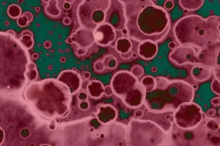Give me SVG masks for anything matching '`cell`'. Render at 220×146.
Returning a JSON list of instances; mask_svg holds the SVG:
<instances>
[{
	"mask_svg": "<svg viewBox=\"0 0 220 146\" xmlns=\"http://www.w3.org/2000/svg\"><path fill=\"white\" fill-rule=\"evenodd\" d=\"M124 13L125 28L129 40L142 42L162 41L170 28L169 14L151 0L120 1Z\"/></svg>",
	"mask_w": 220,
	"mask_h": 146,
	"instance_id": "obj_1",
	"label": "cell"
},
{
	"mask_svg": "<svg viewBox=\"0 0 220 146\" xmlns=\"http://www.w3.org/2000/svg\"><path fill=\"white\" fill-rule=\"evenodd\" d=\"M30 62L28 50L16 36L0 32V95L17 96L27 83L24 73Z\"/></svg>",
	"mask_w": 220,
	"mask_h": 146,
	"instance_id": "obj_2",
	"label": "cell"
},
{
	"mask_svg": "<svg viewBox=\"0 0 220 146\" xmlns=\"http://www.w3.org/2000/svg\"><path fill=\"white\" fill-rule=\"evenodd\" d=\"M23 94L37 114L49 120L65 115L72 100L68 88L55 78L29 83Z\"/></svg>",
	"mask_w": 220,
	"mask_h": 146,
	"instance_id": "obj_3",
	"label": "cell"
},
{
	"mask_svg": "<svg viewBox=\"0 0 220 146\" xmlns=\"http://www.w3.org/2000/svg\"><path fill=\"white\" fill-rule=\"evenodd\" d=\"M220 18L212 15L206 18L197 15L184 16L176 22L173 34L178 44L203 50L219 42Z\"/></svg>",
	"mask_w": 220,
	"mask_h": 146,
	"instance_id": "obj_4",
	"label": "cell"
},
{
	"mask_svg": "<svg viewBox=\"0 0 220 146\" xmlns=\"http://www.w3.org/2000/svg\"><path fill=\"white\" fill-rule=\"evenodd\" d=\"M156 87L145 94L144 104L150 113L160 114L175 111L183 103L192 102L195 89L188 82L169 80L164 77L155 78Z\"/></svg>",
	"mask_w": 220,
	"mask_h": 146,
	"instance_id": "obj_5",
	"label": "cell"
},
{
	"mask_svg": "<svg viewBox=\"0 0 220 146\" xmlns=\"http://www.w3.org/2000/svg\"><path fill=\"white\" fill-rule=\"evenodd\" d=\"M110 86L114 94L128 108L134 109L143 105L146 92L131 72L122 70L115 73L112 78Z\"/></svg>",
	"mask_w": 220,
	"mask_h": 146,
	"instance_id": "obj_6",
	"label": "cell"
},
{
	"mask_svg": "<svg viewBox=\"0 0 220 146\" xmlns=\"http://www.w3.org/2000/svg\"><path fill=\"white\" fill-rule=\"evenodd\" d=\"M112 4L111 0H83L77 7V18L82 28L93 31L106 23L107 13Z\"/></svg>",
	"mask_w": 220,
	"mask_h": 146,
	"instance_id": "obj_7",
	"label": "cell"
},
{
	"mask_svg": "<svg viewBox=\"0 0 220 146\" xmlns=\"http://www.w3.org/2000/svg\"><path fill=\"white\" fill-rule=\"evenodd\" d=\"M174 121L182 129H195L203 120V110L196 103H183L174 111Z\"/></svg>",
	"mask_w": 220,
	"mask_h": 146,
	"instance_id": "obj_8",
	"label": "cell"
},
{
	"mask_svg": "<svg viewBox=\"0 0 220 146\" xmlns=\"http://www.w3.org/2000/svg\"><path fill=\"white\" fill-rule=\"evenodd\" d=\"M197 56L195 48L191 46L182 45L176 47L169 55L172 63L177 66L197 64Z\"/></svg>",
	"mask_w": 220,
	"mask_h": 146,
	"instance_id": "obj_9",
	"label": "cell"
},
{
	"mask_svg": "<svg viewBox=\"0 0 220 146\" xmlns=\"http://www.w3.org/2000/svg\"><path fill=\"white\" fill-rule=\"evenodd\" d=\"M95 42L101 46H107L116 39V31L111 24L104 23L98 26L93 31Z\"/></svg>",
	"mask_w": 220,
	"mask_h": 146,
	"instance_id": "obj_10",
	"label": "cell"
},
{
	"mask_svg": "<svg viewBox=\"0 0 220 146\" xmlns=\"http://www.w3.org/2000/svg\"><path fill=\"white\" fill-rule=\"evenodd\" d=\"M57 80L68 88L71 95L76 94L82 87V79L79 73L71 70L61 72Z\"/></svg>",
	"mask_w": 220,
	"mask_h": 146,
	"instance_id": "obj_11",
	"label": "cell"
},
{
	"mask_svg": "<svg viewBox=\"0 0 220 146\" xmlns=\"http://www.w3.org/2000/svg\"><path fill=\"white\" fill-rule=\"evenodd\" d=\"M73 43H76L79 48L88 49L90 48L95 42L94 36L92 31L85 29L84 28H80L70 36Z\"/></svg>",
	"mask_w": 220,
	"mask_h": 146,
	"instance_id": "obj_12",
	"label": "cell"
},
{
	"mask_svg": "<svg viewBox=\"0 0 220 146\" xmlns=\"http://www.w3.org/2000/svg\"><path fill=\"white\" fill-rule=\"evenodd\" d=\"M106 23L111 24L113 28L116 30L121 31L125 27V19H124V13L122 5L119 6L116 4L114 3V6H112L109 9L107 13V18Z\"/></svg>",
	"mask_w": 220,
	"mask_h": 146,
	"instance_id": "obj_13",
	"label": "cell"
},
{
	"mask_svg": "<svg viewBox=\"0 0 220 146\" xmlns=\"http://www.w3.org/2000/svg\"><path fill=\"white\" fill-rule=\"evenodd\" d=\"M118 116L116 109L110 105H104L98 108L96 117L100 123L107 124L115 121Z\"/></svg>",
	"mask_w": 220,
	"mask_h": 146,
	"instance_id": "obj_14",
	"label": "cell"
},
{
	"mask_svg": "<svg viewBox=\"0 0 220 146\" xmlns=\"http://www.w3.org/2000/svg\"><path fill=\"white\" fill-rule=\"evenodd\" d=\"M158 50L157 43L150 40L142 42L138 46V55L144 60L153 59L158 53Z\"/></svg>",
	"mask_w": 220,
	"mask_h": 146,
	"instance_id": "obj_15",
	"label": "cell"
},
{
	"mask_svg": "<svg viewBox=\"0 0 220 146\" xmlns=\"http://www.w3.org/2000/svg\"><path fill=\"white\" fill-rule=\"evenodd\" d=\"M191 75L197 82H203L208 80L211 76V70L206 66L195 65L192 68Z\"/></svg>",
	"mask_w": 220,
	"mask_h": 146,
	"instance_id": "obj_16",
	"label": "cell"
},
{
	"mask_svg": "<svg viewBox=\"0 0 220 146\" xmlns=\"http://www.w3.org/2000/svg\"><path fill=\"white\" fill-rule=\"evenodd\" d=\"M88 95L94 100H98L104 94V87L99 80H92L86 88Z\"/></svg>",
	"mask_w": 220,
	"mask_h": 146,
	"instance_id": "obj_17",
	"label": "cell"
},
{
	"mask_svg": "<svg viewBox=\"0 0 220 146\" xmlns=\"http://www.w3.org/2000/svg\"><path fill=\"white\" fill-rule=\"evenodd\" d=\"M45 13L51 18H57L61 15L62 10L59 5V2L57 0H50L47 1L46 5L44 6Z\"/></svg>",
	"mask_w": 220,
	"mask_h": 146,
	"instance_id": "obj_18",
	"label": "cell"
},
{
	"mask_svg": "<svg viewBox=\"0 0 220 146\" xmlns=\"http://www.w3.org/2000/svg\"><path fill=\"white\" fill-rule=\"evenodd\" d=\"M132 46V42L129 39L126 37H120L116 40L114 48L118 53L120 54H123L131 50Z\"/></svg>",
	"mask_w": 220,
	"mask_h": 146,
	"instance_id": "obj_19",
	"label": "cell"
},
{
	"mask_svg": "<svg viewBox=\"0 0 220 146\" xmlns=\"http://www.w3.org/2000/svg\"><path fill=\"white\" fill-rule=\"evenodd\" d=\"M179 5L182 8L187 11H194L202 7L204 5V0H180Z\"/></svg>",
	"mask_w": 220,
	"mask_h": 146,
	"instance_id": "obj_20",
	"label": "cell"
},
{
	"mask_svg": "<svg viewBox=\"0 0 220 146\" xmlns=\"http://www.w3.org/2000/svg\"><path fill=\"white\" fill-rule=\"evenodd\" d=\"M26 80L27 82H34L37 80L38 76V72H37V66L35 64L32 62H29L26 65V71L24 73Z\"/></svg>",
	"mask_w": 220,
	"mask_h": 146,
	"instance_id": "obj_21",
	"label": "cell"
},
{
	"mask_svg": "<svg viewBox=\"0 0 220 146\" xmlns=\"http://www.w3.org/2000/svg\"><path fill=\"white\" fill-rule=\"evenodd\" d=\"M140 83L144 88L146 93L152 91L156 87V80L153 76L150 75L144 76Z\"/></svg>",
	"mask_w": 220,
	"mask_h": 146,
	"instance_id": "obj_22",
	"label": "cell"
},
{
	"mask_svg": "<svg viewBox=\"0 0 220 146\" xmlns=\"http://www.w3.org/2000/svg\"><path fill=\"white\" fill-rule=\"evenodd\" d=\"M7 15L11 19H18L21 16V8L16 4H12L7 8Z\"/></svg>",
	"mask_w": 220,
	"mask_h": 146,
	"instance_id": "obj_23",
	"label": "cell"
},
{
	"mask_svg": "<svg viewBox=\"0 0 220 146\" xmlns=\"http://www.w3.org/2000/svg\"><path fill=\"white\" fill-rule=\"evenodd\" d=\"M103 62L106 66V68L110 69V70H114L118 66V61H117L116 58L112 55H108L104 57Z\"/></svg>",
	"mask_w": 220,
	"mask_h": 146,
	"instance_id": "obj_24",
	"label": "cell"
},
{
	"mask_svg": "<svg viewBox=\"0 0 220 146\" xmlns=\"http://www.w3.org/2000/svg\"><path fill=\"white\" fill-rule=\"evenodd\" d=\"M19 41L22 43V45L25 47L27 50L32 49L34 46L33 36L31 35H21V37L19 39Z\"/></svg>",
	"mask_w": 220,
	"mask_h": 146,
	"instance_id": "obj_25",
	"label": "cell"
},
{
	"mask_svg": "<svg viewBox=\"0 0 220 146\" xmlns=\"http://www.w3.org/2000/svg\"><path fill=\"white\" fill-rule=\"evenodd\" d=\"M131 73L134 76L137 78L139 77L142 76L143 74H144V69L140 65H135L131 69Z\"/></svg>",
	"mask_w": 220,
	"mask_h": 146,
	"instance_id": "obj_26",
	"label": "cell"
},
{
	"mask_svg": "<svg viewBox=\"0 0 220 146\" xmlns=\"http://www.w3.org/2000/svg\"><path fill=\"white\" fill-rule=\"evenodd\" d=\"M211 91L215 94L219 96L220 95V83L219 80L214 78L211 82Z\"/></svg>",
	"mask_w": 220,
	"mask_h": 146,
	"instance_id": "obj_27",
	"label": "cell"
},
{
	"mask_svg": "<svg viewBox=\"0 0 220 146\" xmlns=\"http://www.w3.org/2000/svg\"><path fill=\"white\" fill-rule=\"evenodd\" d=\"M206 126L208 129H210L217 130L219 128V122L217 120L211 119L208 121H207Z\"/></svg>",
	"mask_w": 220,
	"mask_h": 146,
	"instance_id": "obj_28",
	"label": "cell"
},
{
	"mask_svg": "<svg viewBox=\"0 0 220 146\" xmlns=\"http://www.w3.org/2000/svg\"><path fill=\"white\" fill-rule=\"evenodd\" d=\"M93 68L96 70V72H103L104 70H106V66L104 65L103 61H97L96 63L93 65Z\"/></svg>",
	"mask_w": 220,
	"mask_h": 146,
	"instance_id": "obj_29",
	"label": "cell"
},
{
	"mask_svg": "<svg viewBox=\"0 0 220 146\" xmlns=\"http://www.w3.org/2000/svg\"><path fill=\"white\" fill-rule=\"evenodd\" d=\"M31 130L28 127H23L20 131V136L23 139H27L30 137Z\"/></svg>",
	"mask_w": 220,
	"mask_h": 146,
	"instance_id": "obj_30",
	"label": "cell"
},
{
	"mask_svg": "<svg viewBox=\"0 0 220 146\" xmlns=\"http://www.w3.org/2000/svg\"><path fill=\"white\" fill-rule=\"evenodd\" d=\"M17 23H18V25L20 27H25L28 25L29 23V22L28 19H27L25 16L21 15V16L19 17V18L17 19Z\"/></svg>",
	"mask_w": 220,
	"mask_h": 146,
	"instance_id": "obj_31",
	"label": "cell"
},
{
	"mask_svg": "<svg viewBox=\"0 0 220 146\" xmlns=\"http://www.w3.org/2000/svg\"><path fill=\"white\" fill-rule=\"evenodd\" d=\"M79 107L82 110H88L90 108V102L87 100L85 101H81L79 104Z\"/></svg>",
	"mask_w": 220,
	"mask_h": 146,
	"instance_id": "obj_32",
	"label": "cell"
},
{
	"mask_svg": "<svg viewBox=\"0 0 220 146\" xmlns=\"http://www.w3.org/2000/svg\"><path fill=\"white\" fill-rule=\"evenodd\" d=\"M77 98L80 101H85V100L88 99V94L86 92H84V91H81L78 94Z\"/></svg>",
	"mask_w": 220,
	"mask_h": 146,
	"instance_id": "obj_33",
	"label": "cell"
},
{
	"mask_svg": "<svg viewBox=\"0 0 220 146\" xmlns=\"http://www.w3.org/2000/svg\"><path fill=\"white\" fill-rule=\"evenodd\" d=\"M220 66L219 65H217V66L213 69V73L214 76H215L216 79L219 80V76H220Z\"/></svg>",
	"mask_w": 220,
	"mask_h": 146,
	"instance_id": "obj_34",
	"label": "cell"
},
{
	"mask_svg": "<svg viewBox=\"0 0 220 146\" xmlns=\"http://www.w3.org/2000/svg\"><path fill=\"white\" fill-rule=\"evenodd\" d=\"M88 52V49H84V48H78L77 50H76V54L78 56H84Z\"/></svg>",
	"mask_w": 220,
	"mask_h": 146,
	"instance_id": "obj_35",
	"label": "cell"
},
{
	"mask_svg": "<svg viewBox=\"0 0 220 146\" xmlns=\"http://www.w3.org/2000/svg\"><path fill=\"white\" fill-rule=\"evenodd\" d=\"M164 6L165 9L167 10H171L173 7H174V3L172 0H167L164 4Z\"/></svg>",
	"mask_w": 220,
	"mask_h": 146,
	"instance_id": "obj_36",
	"label": "cell"
},
{
	"mask_svg": "<svg viewBox=\"0 0 220 146\" xmlns=\"http://www.w3.org/2000/svg\"><path fill=\"white\" fill-rule=\"evenodd\" d=\"M104 94L108 96H112V94H114L112 89V87L110 86H106L104 88Z\"/></svg>",
	"mask_w": 220,
	"mask_h": 146,
	"instance_id": "obj_37",
	"label": "cell"
},
{
	"mask_svg": "<svg viewBox=\"0 0 220 146\" xmlns=\"http://www.w3.org/2000/svg\"><path fill=\"white\" fill-rule=\"evenodd\" d=\"M132 54H133V52L131 51V50H130V51L128 52V53H123V54H120V57L123 58V59H129V58H131V57H132Z\"/></svg>",
	"mask_w": 220,
	"mask_h": 146,
	"instance_id": "obj_38",
	"label": "cell"
},
{
	"mask_svg": "<svg viewBox=\"0 0 220 146\" xmlns=\"http://www.w3.org/2000/svg\"><path fill=\"white\" fill-rule=\"evenodd\" d=\"M47 127L50 131H54V130L56 129V128H57V125H56L55 122L53 121H51L50 123H48Z\"/></svg>",
	"mask_w": 220,
	"mask_h": 146,
	"instance_id": "obj_39",
	"label": "cell"
},
{
	"mask_svg": "<svg viewBox=\"0 0 220 146\" xmlns=\"http://www.w3.org/2000/svg\"><path fill=\"white\" fill-rule=\"evenodd\" d=\"M22 15L25 16L26 18L28 19V21H29V23H30V22H32V19H33V15L30 12H25V13H24L22 14Z\"/></svg>",
	"mask_w": 220,
	"mask_h": 146,
	"instance_id": "obj_40",
	"label": "cell"
},
{
	"mask_svg": "<svg viewBox=\"0 0 220 146\" xmlns=\"http://www.w3.org/2000/svg\"><path fill=\"white\" fill-rule=\"evenodd\" d=\"M211 104L216 107H219L220 105V98L219 97H215L211 100Z\"/></svg>",
	"mask_w": 220,
	"mask_h": 146,
	"instance_id": "obj_41",
	"label": "cell"
},
{
	"mask_svg": "<svg viewBox=\"0 0 220 146\" xmlns=\"http://www.w3.org/2000/svg\"><path fill=\"white\" fill-rule=\"evenodd\" d=\"M134 115L136 118H141L143 115V111L141 110H137L134 113Z\"/></svg>",
	"mask_w": 220,
	"mask_h": 146,
	"instance_id": "obj_42",
	"label": "cell"
},
{
	"mask_svg": "<svg viewBox=\"0 0 220 146\" xmlns=\"http://www.w3.org/2000/svg\"><path fill=\"white\" fill-rule=\"evenodd\" d=\"M216 113H217V111H216L214 109H210L208 110V115L211 117L214 116L216 115Z\"/></svg>",
	"mask_w": 220,
	"mask_h": 146,
	"instance_id": "obj_43",
	"label": "cell"
},
{
	"mask_svg": "<svg viewBox=\"0 0 220 146\" xmlns=\"http://www.w3.org/2000/svg\"><path fill=\"white\" fill-rule=\"evenodd\" d=\"M63 8L66 10H68L71 8V5L66 1L63 3Z\"/></svg>",
	"mask_w": 220,
	"mask_h": 146,
	"instance_id": "obj_44",
	"label": "cell"
},
{
	"mask_svg": "<svg viewBox=\"0 0 220 146\" xmlns=\"http://www.w3.org/2000/svg\"><path fill=\"white\" fill-rule=\"evenodd\" d=\"M71 18H68V17H66L63 19V23H64L65 25H69V24H71Z\"/></svg>",
	"mask_w": 220,
	"mask_h": 146,
	"instance_id": "obj_45",
	"label": "cell"
},
{
	"mask_svg": "<svg viewBox=\"0 0 220 146\" xmlns=\"http://www.w3.org/2000/svg\"><path fill=\"white\" fill-rule=\"evenodd\" d=\"M44 47H45V48L49 49V48H50L51 47V42L50 41H45V42H44Z\"/></svg>",
	"mask_w": 220,
	"mask_h": 146,
	"instance_id": "obj_46",
	"label": "cell"
},
{
	"mask_svg": "<svg viewBox=\"0 0 220 146\" xmlns=\"http://www.w3.org/2000/svg\"><path fill=\"white\" fill-rule=\"evenodd\" d=\"M21 35H31V36H33V34L29 31V30H25L24 32H22Z\"/></svg>",
	"mask_w": 220,
	"mask_h": 146,
	"instance_id": "obj_47",
	"label": "cell"
},
{
	"mask_svg": "<svg viewBox=\"0 0 220 146\" xmlns=\"http://www.w3.org/2000/svg\"><path fill=\"white\" fill-rule=\"evenodd\" d=\"M83 76H84V78H85V79H89L91 76L90 73L89 72H83Z\"/></svg>",
	"mask_w": 220,
	"mask_h": 146,
	"instance_id": "obj_48",
	"label": "cell"
},
{
	"mask_svg": "<svg viewBox=\"0 0 220 146\" xmlns=\"http://www.w3.org/2000/svg\"><path fill=\"white\" fill-rule=\"evenodd\" d=\"M121 33L123 34V35H126V36H128V30L126 29L124 27L123 29L121 30Z\"/></svg>",
	"mask_w": 220,
	"mask_h": 146,
	"instance_id": "obj_49",
	"label": "cell"
},
{
	"mask_svg": "<svg viewBox=\"0 0 220 146\" xmlns=\"http://www.w3.org/2000/svg\"><path fill=\"white\" fill-rule=\"evenodd\" d=\"M90 82L89 81H87V80H85V81L82 82V87H84V88H87V86H88V85L89 84Z\"/></svg>",
	"mask_w": 220,
	"mask_h": 146,
	"instance_id": "obj_50",
	"label": "cell"
},
{
	"mask_svg": "<svg viewBox=\"0 0 220 146\" xmlns=\"http://www.w3.org/2000/svg\"><path fill=\"white\" fill-rule=\"evenodd\" d=\"M176 47V45H175V44L174 43V42H170V44H169V48H174Z\"/></svg>",
	"mask_w": 220,
	"mask_h": 146,
	"instance_id": "obj_51",
	"label": "cell"
},
{
	"mask_svg": "<svg viewBox=\"0 0 220 146\" xmlns=\"http://www.w3.org/2000/svg\"><path fill=\"white\" fill-rule=\"evenodd\" d=\"M7 32L10 34V35H13V36H15V32H14V31H13V30H8V31H7Z\"/></svg>",
	"mask_w": 220,
	"mask_h": 146,
	"instance_id": "obj_52",
	"label": "cell"
},
{
	"mask_svg": "<svg viewBox=\"0 0 220 146\" xmlns=\"http://www.w3.org/2000/svg\"><path fill=\"white\" fill-rule=\"evenodd\" d=\"M37 57H38V55H37V54H34L33 55V58H34V59H37Z\"/></svg>",
	"mask_w": 220,
	"mask_h": 146,
	"instance_id": "obj_53",
	"label": "cell"
},
{
	"mask_svg": "<svg viewBox=\"0 0 220 146\" xmlns=\"http://www.w3.org/2000/svg\"><path fill=\"white\" fill-rule=\"evenodd\" d=\"M94 131H95L94 128H90V132H93Z\"/></svg>",
	"mask_w": 220,
	"mask_h": 146,
	"instance_id": "obj_54",
	"label": "cell"
},
{
	"mask_svg": "<svg viewBox=\"0 0 220 146\" xmlns=\"http://www.w3.org/2000/svg\"><path fill=\"white\" fill-rule=\"evenodd\" d=\"M38 146H51L50 145H48V144H42V145H40Z\"/></svg>",
	"mask_w": 220,
	"mask_h": 146,
	"instance_id": "obj_55",
	"label": "cell"
},
{
	"mask_svg": "<svg viewBox=\"0 0 220 146\" xmlns=\"http://www.w3.org/2000/svg\"><path fill=\"white\" fill-rule=\"evenodd\" d=\"M132 56L134 57V58H136V53H133Z\"/></svg>",
	"mask_w": 220,
	"mask_h": 146,
	"instance_id": "obj_56",
	"label": "cell"
},
{
	"mask_svg": "<svg viewBox=\"0 0 220 146\" xmlns=\"http://www.w3.org/2000/svg\"><path fill=\"white\" fill-rule=\"evenodd\" d=\"M100 137H101V138H104V134H101V135H100Z\"/></svg>",
	"mask_w": 220,
	"mask_h": 146,
	"instance_id": "obj_57",
	"label": "cell"
},
{
	"mask_svg": "<svg viewBox=\"0 0 220 146\" xmlns=\"http://www.w3.org/2000/svg\"><path fill=\"white\" fill-rule=\"evenodd\" d=\"M207 137H211V134H210V133H208V135H207Z\"/></svg>",
	"mask_w": 220,
	"mask_h": 146,
	"instance_id": "obj_58",
	"label": "cell"
}]
</instances>
